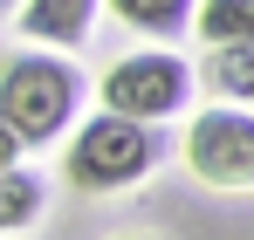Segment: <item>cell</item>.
Here are the masks:
<instances>
[{
  "mask_svg": "<svg viewBox=\"0 0 254 240\" xmlns=\"http://www.w3.org/2000/svg\"><path fill=\"white\" fill-rule=\"evenodd\" d=\"M42 206H48V179L42 172H28V165H7V172H0V240L28 234V227L42 220Z\"/></svg>",
  "mask_w": 254,
  "mask_h": 240,
  "instance_id": "8992f818",
  "label": "cell"
},
{
  "mask_svg": "<svg viewBox=\"0 0 254 240\" xmlns=\"http://www.w3.org/2000/svg\"><path fill=\"white\" fill-rule=\"evenodd\" d=\"M21 151H28V144H21V130H14V123H0V172H7V165H21Z\"/></svg>",
  "mask_w": 254,
  "mask_h": 240,
  "instance_id": "9c48e42d",
  "label": "cell"
},
{
  "mask_svg": "<svg viewBox=\"0 0 254 240\" xmlns=\"http://www.w3.org/2000/svg\"><path fill=\"white\" fill-rule=\"evenodd\" d=\"M130 240H158V234H130Z\"/></svg>",
  "mask_w": 254,
  "mask_h": 240,
  "instance_id": "8fae6325",
  "label": "cell"
},
{
  "mask_svg": "<svg viewBox=\"0 0 254 240\" xmlns=\"http://www.w3.org/2000/svg\"><path fill=\"white\" fill-rule=\"evenodd\" d=\"M248 103H254V96H248Z\"/></svg>",
  "mask_w": 254,
  "mask_h": 240,
  "instance_id": "7c38bea8",
  "label": "cell"
},
{
  "mask_svg": "<svg viewBox=\"0 0 254 240\" xmlns=\"http://www.w3.org/2000/svg\"><path fill=\"white\" fill-rule=\"evenodd\" d=\"M96 7L103 0H21L14 21L35 48H83L89 28H96Z\"/></svg>",
  "mask_w": 254,
  "mask_h": 240,
  "instance_id": "5b68a950",
  "label": "cell"
},
{
  "mask_svg": "<svg viewBox=\"0 0 254 240\" xmlns=\"http://www.w3.org/2000/svg\"><path fill=\"white\" fill-rule=\"evenodd\" d=\"M110 14L124 21L130 35H158V41H172V35H186V28H192L199 0H110Z\"/></svg>",
  "mask_w": 254,
  "mask_h": 240,
  "instance_id": "52a82bcc",
  "label": "cell"
},
{
  "mask_svg": "<svg viewBox=\"0 0 254 240\" xmlns=\"http://www.w3.org/2000/svg\"><path fill=\"white\" fill-rule=\"evenodd\" d=\"M158 165H165V130L158 123L124 117V110H96L62 144V185L89 192V199H110L124 185H144Z\"/></svg>",
  "mask_w": 254,
  "mask_h": 240,
  "instance_id": "6da1fadb",
  "label": "cell"
},
{
  "mask_svg": "<svg viewBox=\"0 0 254 240\" xmlns=\"http://www.w3.org/2000/svg\"><path fill=\"white\" fill-rule=\"evenodd\" d=\"M192 89H199V69L172 48H137L124 62H110L96 96L103 110H124V117H144V123H172L192 110Z\"/></svg>",
  "mask_w": 254,
  "mask_h": 240,
  "instance_id": "277c9868",
  "label": "cell"
},
{
  "mask_svg": "<svg viewBox=\"0 0 254 240\" xmlns=\"http://www.w3.org/2000/svg\"><path fill=\"white\" fill-rule=\"evenodd\" d=\"M14 7H21V0H0V14H14Z\"/></svg>",
  "mask_w": 254,
  "mask_h": 240,
  "instance_id": "30bf717a",
  "label": "cell"
},
{
  "mask_svg": "<svg viewBox=\"0 0 254 240\" xmlns=\"http://www.w3.org/2000/svg\"><path fill=\"white\" fill-rule=\"evenodd\" d=\"M83 96H89V82L62 48H21L0 62V123H14L28 151L69 137L83 117Z\"/></svg>",
  "mask_w": 254,
  "mask_h": 240,
  "instance_id": "7a4b0ae2",
  "label": "cell"
},
{
  "mask_svg": "<svg viewBox=\"0 0 254 240\" xmlns=\"http://www.w3.org/2000/svg\"><path fill=\"white\" fill-rule=\"evenodd\" d=\"M192 35L206 41V48H220V41H254V0H199Z\"/></svg>",
  "mask_w": 254,
  "mask_h": 240,
  "instance_id": "ba28073f",
  "label": "cell"
},
{
  "mask_svg": "<svg viewBox=\"0 0 254 240\" xmlns=\"http://www.w3.org/2000/svg\"><path fill=\"white\" fill-rule=\"evenodd\" d=\"M179 158L213 192H254V103L220 96L206 110H192L186 137H179Z\"/></svg>",
  "mask_w": 254,
  "mask_h": 240,
  "instance_id": "3957f363",
  "label": "cell"
}]
</instances>
